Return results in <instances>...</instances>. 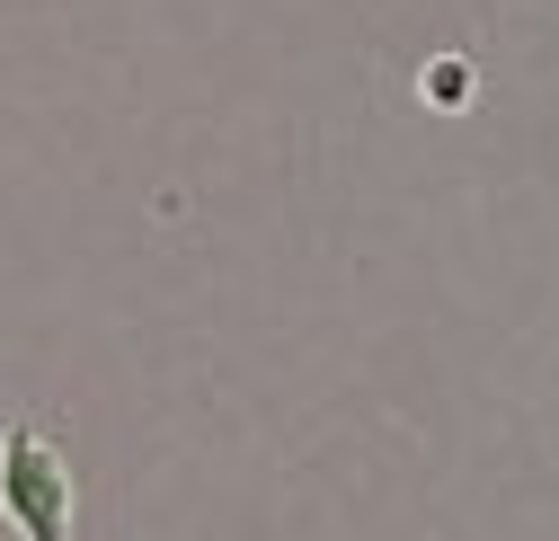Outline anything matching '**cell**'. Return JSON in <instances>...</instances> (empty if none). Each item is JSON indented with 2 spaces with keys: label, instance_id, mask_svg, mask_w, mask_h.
Instances as JSON below:
<instances>
[{
  "label": "cell",
  "instance_id": "6da1fadb",
  "mask_svg": "<svg viewBox=\"0 0 559 541\" xmlns=\"http://www.w3.org/2000/svg\"><path fill=\"white\" fill-rule=\"evenodd\" d=\"M0 524L19 541H72V461L36 418L0 426Z\"/></svg>",
  "mask_w": 559,
  "mask_h": 541
}]
</instances>
